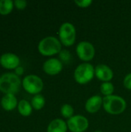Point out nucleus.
I'll return each instance as SVG.
<instances>
[{
	"instance_id": "f257e3e1",
	"label": "nucleus",
	"mask_w": 131,
	"mask_h": 132,
	"mask_svg": "<svg viewBox=\"0 0 131 132\" xmlns=\"http://www.w3.org/2000/svg\"><path fill=\"white\" fill-rule=\"evenodd\" d=\"M21 80L18 75L6 73L0 77V91L5 94H15L20 90Z\"/></svg>"
},
{
	"instance_id": "f03ea898",
	"label": "nucleus",
	"mask_w": 131,
	"mask_h": 132,
	"mask_svg": "<svg viewBox=\"0 0 131 132\" xmlns=\"http://www.w3.org/2000/svg\"><path fill=\"white\" fill-rule=\"evenodd\" d=\"M103 106L107 113L111 114H120L125 111L127 102L122 97L112 94L103 98Z\"/></svg>"
},
{
	"instance_id": "7ed1b4c3",
	"label": "nucleus",
	"mask_w": 131,
	"mask_h": 132,
	"mask_svg": "<svg viewBox=\"0 0 131 132\" xmlns=\"http://www.w3.org/2000/svg\"><path fill=\"white\" fill-rule=\"evenodd\" d=\"M38 50L43 56H53L62 51V43L55 36H46L39 42Z\"/></svg>"
},
{
	"instance_id": "20e7f679",
	"label": "nucleus",
	"mask_w": 131,
	"mask_h": 132,
	"mask_svg": "<svg viewBox=\"0 0 131 132\" xmlns=\"http://www.w3.org/2000/svg\"><path fill=\"white\" fill-rule=\"evenodd\" d=\"M95 75V68L89 63H83L80 64L74 71L75 80L80 84H85L93 78Z\"/></svg>"
},
{
	"instance_id": "39448f33",
	"label": "nucleus",
	"mask_w": 131,
	"mask_h": 132,
	"mask_svg": "<svg viewBox=\"0 0 131 132\" xmlns=\"http://www.w3.org/2000/svg\"><path fill=\"white\" fill-rule=\"evenodd\" d=\"M76 28L70 22L63 23L59 30V36L61 43L66 46H72L76 40Z\"/></svg>"
},
{
	"instance_id": "423d86ee",
	"label": "nucleus",
	"mask_w": 131,
	"mask_h": 132,
	"mask_svg": "<svg viewBox=\"0 0 131 132\" xmlns=\"http://www.w3.org/2000/svg\"><path fill=\"white\" fill-rule=\"evenodd\" d=\"M22 87L25 91L31 94H39L43 89V82L42 79L36 75H28L22 80Z\"/></svg>"
},
{
	"instance_id": "0eeeda50",
	"label": "nucleus",
	"mask_w": 131,
	"mask_h": 132,
	"mask_svg": "<svg viewBox=\"0 0 131 132\" xmlns=\"http://www.w3.org/2000/svg\"><path fill=\"white\" fill-rule=\"evenodd\" d=\"M67 126L72 132H83L89 127V121L83 115H73L68 119Z\"/></svg>"
},
{
	"instance_id": "6e6552de",
	"label": "nucleus",
	"mask_w": 131,
	"mask_h": 132,
	"mask_svg": "<svg viewBox=\"0 0 131 132\" xmlns=\"http://www.w3.org/2000/svg\"><path fill=\"white\" fill-rule=\"evenodd\" d=\"M76 53L82 60L90 61L95 56V48L91 43L82 41L76 46Z\"/></svg>"
},
{
	"instance_id": "1a4fd4ad",
	"label": "nucleus",
	"mask_w": 131,
	"mask_h": 132,
	"mask_svg": "<svg viewBox=\"0 0 131 132\" xmlns=\"http://www.w3.org/2000/svg\"><path fill=\"white\" fill-rule=\"evenodd\" d=\"M63 70V63L56 58H50L43 63V70L49 75H56Z\"/></svg>"
},
{
	"instance_id": "9d476101",
	"label": "nucleus",
	"mask_w": 131,
	"mask_h": 132,
	"mask_svg": "<svg viewBox=\"0 0 131 132\" xmlns=\"http://www.w3.org/2000/svg\"><path fill=\"white\" fill-rule=\"evenodd\" d=\"M19 58L14 53H5L0 57V64L5 69H16L19 67Z\"/></svg>"
},
{
	"instance_id": "9b49d317",
	"label": "nucleus",
	"mask_w": 131,
	"mask_h": 132,
	"mask_svg": "<svg viewBox=\"0 0 131 132\" xmlns=\"http://www.w3.org/2000/svg\"><path fill=\"white\" fill-rule=\"evenodd\" d=\"M95 75L99 80L103 82H110L113 77V72L109 66L106 64H98L95 67Z\"/></svg>"
},
{
	"instance_id": "f8f14e48",
	"label": "nucleus",
	"mask_w": 131,
	"mask_h": 132,
	"mask_svg": "<svg viewBox=\"0 0 131 132\" xmlns=\"http://www.w3.org/2000/svg\"><path fill=\"white\" fill-rule=\"evenodd\" d=\"M103 105V98L100 95L90 97L86 102L85 108L89 113L97 112Z\"/></svg>"
},
{
	"instance_id": "ddd939ff",
	"label": "nucleus",
	"mask_w": 131,
	"mask_h": 132,
	"mask_svg": "<svg viewBox=\"0 0 131 132\" xmlns=\"http://www.w3.org/2000/svg\"><path fill=\"white\" fill-rule=\"evenodd\" d=\"M1 105L2 108L7 111L14 110L17 105V99L15 94H5L2 98Z\"/></svg>"
},
{
	"instance_id": "4468645a",
	"label": "nucleus",
	"mask_w": 131,
	"mask_h": 132,
	"mask_svg": "<svg viewBox=\"0 0 131 132\" xmlns=\"http://www.w3.org/2000/svg\"><path fill=\"white\" fill-rule=\"evenodd\" d=\"M67 128V123L60 118H56L49 123L47 128V132H66Z\"/></svg>"
},
{
	"instance_id": "2eb2a0df",
	"label": "nucleus",
	"mask_w": 131,
	"mask_h": 132,
	"mask_svg": "<svg viewBox=\"0 0 131 132\" xmlns=\"http://www.w3.org/2000/svg\"><path fill=\"white\" fill-rule=\"evenodd\" d=\"M18 110L21 115L27 117L32 114V105L29 103V101L25 100H22L19 101L18 104Z\"/></svg>"
},
{
	"instance_id": "dca6fc26",
	"label": "nucleus",
	"mask_w": 131,
	"mask_h": 132,
	"mask_svg": "<svg viewBox=\"0 0 131 132\" xmlns=\"http://www.w3.org/2000/svg\"><path fill=\"white\" fill-rule=\"evenodd\" d=\"M14 2L12 0H0V14L1 15H8L9 14L13 9Z\"/></svg>"
},
{
	"instance_id": "f3484780",
	"label": "nucleus",
	"mask_w": 131,
	"mask_h": 132,
	"mask_svg": "<svg viewBox=\"0 0 131 132\" xmlns=\"http://www.w3.org/2000/svg\"><path fill=\"white\" fill-rule=\"evenodd\" d=\"M31 103H32V107L33 108H35L36 110H40L44 107L46 104V101L42 95L36 94L32 97Z\"/></svg>"
},
{
	"instance_id": "a211bd4d",
	"label": "nucleus",
	"mask_w": 131,
	"mask_h": 132,
	"mask_svg": "<svg viewBox=\"0 0 131 132\" xmlns=\"http://www.w3.org/2000/svg\"><path fill=\"white\" fill-rule=\"evenodd\" d=\"M100 91L105 97L112 95L114 91L113 84L110 82H103L100 86Z\"/></svg>"
},
{
	"instance_id": "6ab92c4d",
	"label": "nucleus",
	"mask_w": 131,
	"mask_h": 132,
	"mask_svg": "<svg viewBox=\"0 0 131 132\" xmlns=\"http://www.w3.org/2000/svg\"><path fill=\"white\" fill-rule=\"evenodd\" d=\"M60 112H61V114L64 118L69 119L70 118H72L73 116L74 109H73V108L70 104H64L61 107Z\"/></svg>"
},
{
	"instance_id": "aec40b11",
	"label": "nucleus",
	"mask_w": 131,
	"mask_h": 132,
	"mask_svg": "<svg viewBox=\"0 0 131 132\" xmlns=\"http://www.w3.org/2000/svg\"><path fill=\"white\" fill-rule=\"evenodd\" d=\"M75 3L82 8H86L90 6L92 3L91 0H75Z\"/></svg>"
},
{
	"instance_id": "412c9836",
	"label": "nucleus",
	"mask_w": 131,
	"mask_h": 132,
	"mask_svg": "<svg viewBox=\"0 0 131 132\" xmlns=\"http://www.w3.org/2000/svg\"><path fill=\"white\" fill-rule=\"evenodd\" d=\"M14 5L19 9H24L27 5V2L25 0H15L14 1Z\"/></svg>"
},
{
	"instance_id": "4be33fe9",
	"label": "nucleus",
	"mask_w": 131,
	"mask_h": 132,
	"mask_svg": "<svg viewBox=\"0 0 131 132\" xmlns=\"http://www.w3.org/2000/svg\"><path fill=\"white\" fill-rule=\"evenodd\" d=\"M124 85L126 88L131 90V73L126 75L124 80Z\"/></svg>"
},
{
	"instance_id": "5701e85b",
	"label": "nucleus",
	"mask_w": 131,
	"mask_h": 132,
	"mask_svg": "<svg viewBox=\"0 0 131 132\" xmlns=\"http://www.w3.org/2000/svg\"><path fill=\"white\" fill-rule=\"evenodd\" d=\"M59 56H60V58L62 59L63 61L69 60L70 58H71L70 53L68 52L67 50H63V51H61V52H60V54H59Z\"/></svg>"
},
{
	"instance_id": "b1692460",
	"label": "nucleus",
	"mask_w": 131,
	"mask_h": 132,
	"mask_svg": "<svg viewBox=\"0 0 131 132\" xmlns=\"http://www.w3.org/2000/svg\"><path fill=\"white\" fill-rule=\"evenodd\" d=\"M15 72H16V75H17V74H18V75H21V74L23 73V69H22V67H17Z\"/></svg>"
},
{
	"instance_id": "393cba45",
	"label": "nucleus",
	"mask_w": 131,
	"mask_h": 132,
	"mask_svg": "<svg viewBox=\"0 0 131 132\" xmlns=\"http://www.w3.org/2000/svg\"><path fill=\"white\" fill-rule=\"evenodd\" d=\"M94 132H103L102 131H100V130H97V131H95Z\"/></svg>"
}]
</instances>
